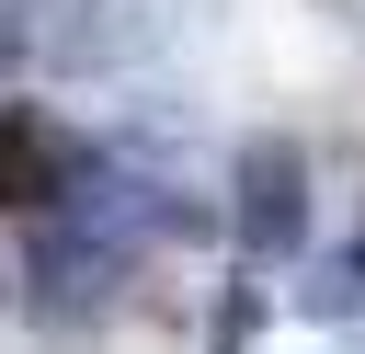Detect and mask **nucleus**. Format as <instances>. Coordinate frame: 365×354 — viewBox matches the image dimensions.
Here are the masks:
<instances>
[{"label":"nucleus","instance_id":"7ed1b4c3","mask_svg":"<svg viewBox=\"0 0 365 354\" xmlns=\"http://www.w3.org/2000/svg\"><path fill=\"white\" fill-rule=\"evenodd\" d=\"M354 274H365V251H354Z\"/></svg>","mask_w":365,"mask_h":354},{"label":"nucleus","instance_id":"f03ea898","mask_svg":"<svg viewBox=\"0 0 365 354\" xmlns=\"http://www.w3.org/2000/svg\"><path fill=\"white\" fill-rule=\"evenodd\" d=\"M297 240V148H251V251Z\"/></svg>","mask_w":365,"mask_h":354},{"label":"nucleus","instance_id":"f257e3e1","mask_svg":"<svg viewBox=\"0 0 365 354\" xmlns=\"http://www.w3.org/2000/svg\"><path fill=\"white\" fill-rule=\"evenodd\" d=\"M68 194H80V137L46 103H0V206L11 217H46Z\"/></svg>","mask_w":365,"mask_h":354}]
</instances>
